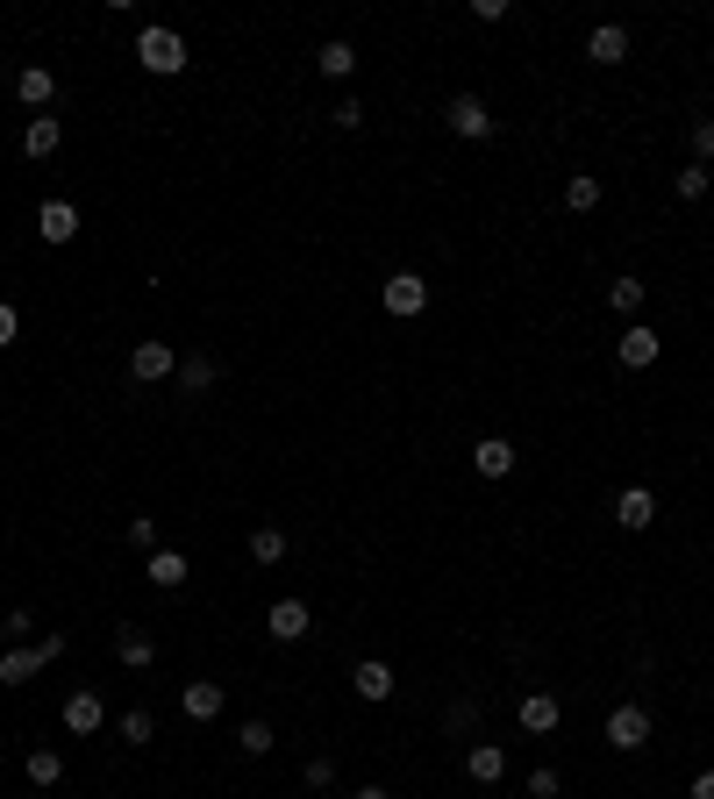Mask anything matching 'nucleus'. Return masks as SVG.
Returning a JSON list of instances; mask_svg holds the SVG:
<instances>
[{"label":"nucleus","instance_id":"obj_34","mask_svg":"<svg viewBox=\"0 0 714 799\" xmlns=\"http://www.w3.org/2000/svg\"><path fill=\"white\" fill-rule=\"evenodd\" d=\"M329 121H336V129H365V107H357V101H336V107H329Z\"/></svg>","mask_w":714,"mask_h":799},{"label":"nucleus","instance_id":"obj_1","mask_svg":"<svg viewBox=\"0 0 714 799\" xmlns=\"http://www.w3.org/2000/svg\"><path fill=\"white\" fill-rule=\"evenodd\" d=\"M137 57H143V72H157V79H179V72H187V36L179 29H143Z\"/></svg>","mask_w":714,"mask_h":799},{"label":"nucleus","instance_id":"obj_22","mask_svg":"<svg viewBox=\"0 0 714 799\" xmlns=\"http://www.w3.org/2000/svg\"><path fill=\"white\" fill-rule=\"evenodd\" d=\"M43 663H51V657H43V649H8V657H0V685H22V679H36V671H43Z\"/></svg>","mask_w":714,"mask_h":799},{"label":"nucleus","instance_id":"obj_39","mask_svg":"<svg viewBox=\"0 0 714 799\" xmlns=\"http://www.w3.org/2000/svg\"><path fill=\"white\" fill-rule=\"evenodd\" d=\"M350 799H393V792H386V785H357Z\"/></svg>","mask_w":714,"mask_h":799},{"label":"nucleus","instance_id":"obj_36","mask_svg":"<svg viewBox=\"0 0 714 799\" xmlns=\"http://www.w3.org/2000/svg\"><path fill=\"white\" fill-rule=\"evenodd\" d=\"M307 785H315V792H329V785H336V764H329V757H315V764H307Z\"/></svg>","mask_w":714,"mask_h":799},{"label":"nucleus","instance_id":"obj_32","mask_svg":"<svg viewBox=\"0 0 714 799\" xmlns=\"http://www.w3.org/2000/svg\"><path fill=\"white\" fill-rule=\"evenodd\" d=\"M129 543H137V550H157V521H151V514H129Z\"/></svg>","mask_w":714,"mask_h":799},{"label":"nucleus","instance_id":"obj_37","mask_svg":"<svg viewBox=\"0 0 714 799\" xmlns=\"http://www.w3.org/2000/svg\"><path fill=\"white\" fill-rule=\"evenodd\" d=\"M472 22H508V0H472Z\"/></svg>","mask_w":714,"mask_h":799},{"label":"nucleus","instance_id":"obj_26","mask_svg":"<svg viewBox=\"0 0 714 799\" xmlns=\"http://www.w3.org/2000/svg\"><path fill=\"white\" fill-rule=\"evenodd\" d=\"M58 778H65V757H58V749H29V785H43V792H51Z\"/></svg>","mask_w":714,"mask_h":799},{"label":"nucleus","instance_id":"obj_11","mask_svg":"<svg viewBox=\"0 0 714 799\" xmlns=\"http://www.w3.org/2000/svg\"><path fill=\"white\" fill-rule=\"evenodd\" d=\"M464 778H472V785H500V778H508V749H500V743H472V749H464Z\"/></svg>","mask_w":714,"mask_h":799},{"label":"nucleus","instance_id":"obj_8","mask_svg":"<svg viewBox=\"0 0 714 799\" xmlns=\"http://www.w3.org/2000/svg\"><path fill=\"white\" fill-rule=\"evenodd\" d=\"M514 721H522L528 735H550L564 721V699L558 693H522V707H514Z\"/></svg>","mask_w":714,"mask_h":799},{"label":"nucleus","instance_id":"obj_24","mask_svg":"<svg viewBox=\"0 0 714 799\" xmlns=\"http://www.w3.org/2000/svg\"><path fill=\"white\" fill-rule=\"evenodd\" d=\"M315 65H322L329 79H350V72H357V51H350V43H343V36H329L322 51H315Z\"/></svg>","mask_w":714,"mask_h":799},{"label":"nucleus","instance_id":"obj_29","mask_svg":"<svg viewBox=\"0 0 714 799\" xmlns=\"http://www.w3.org/2000/svg\"><path fill=\"white\" fill-rule=\"evenodd\" d=\"M237 743H243V757H265V749H272L279 735H272V721H243V735H237Z\"/></svg>","mask_w":714,"mask_h":799},{"label":"nucleus","instance_id":"obj_17","mask_svg":"<svg viewBox=\"0 0 714 799\" xmlns=\"http://www.w3.org/2000/svg\"><path fill=\"white\" fill-rule=\"evenodd\" d=\"M350 685H357V699H365V707L393 699V671H386L379 657H365V663H357V671H350Z\"/></svg>","mask_w":714,"mask_h":799},{"label":"nucleus","instance_id":"obj_25","mask_svg":"<svg viewBox=\"0 0 714 799\" xmlns=\"http://www.w3.org/2000/svg\"><path fill=\"white\" fill-rule=\"evenodd\" d=\"M171 378H179L187 392H207V386H215V358H201V350H193V358H179V372H171Z\"/></svg>","mask_w":714,"mask_h":799},{"label":"nucleus","instance_id":"obj_2","mask_svg":"<svg viewBox=\"0 0 714 799\" xmlns=\"http://www.w3.org/2000/svg\"><path fill=\"white\" fill-rule=\"evenodd\" d=\"M379 307H386V314H400V322H415V314L429 307V279H422V272H393L386 286H379Z\"/></svg>","mask_w":714,"mask_h":799},{"label":"nucleus","instance_id":"obj_13","mask_svg":"<svg viewBox=\"0 0 714 799\" xmlns=\"http://www.w3.org/2000/svg\"><path fill=\"white\" fill-rule=\"evenodd\" d=\"M179 707H187V721H221V707H229V693H221L215 679H193L187 693H179Z\"/></svg>","mask_w":714,"mask_h":799},{"label":"nucleus","instance_id":"obj_15","mask_svg":"<svg viewBox=\"0 0 714 799\" xmlns=\"http://www.w3.org/2000/svg\"><path fill=\"white\" fill-rule=\"evenodd\" d=\"M472 472H479V478H508V472H514V442H508V436L472 442Z\"/></svg>","mask_w":714,"mask_h":799},{"label":"nucleus","instance_id":"obj_27","mask_svg":"<svg viewBox=\"0 0 714 799\" xmlns=\"http://www.w3.org/2000/svg\"><path fill=\"white\" fill-rule=\"evenodd\" d=\"M643 279H614V286H608V307H614V314H643Z\"/></svg>","mask_w":714,"mask_h":799},{"label":"nucleus","instance_id":"obj_7","mask_svg":"<svg viewBox=\"0 0 714 799\" xmlns=\"http://www.w3.org/2000/svg\"><path fill=\"white\" fill-rule=\"evenodd\" d=\"M658 350H664V343H658V328H650V322H629V328H622V343H614V358L629 364V372H650Z\"/></svg>","mask_w":714,"mask_h":799},{"label":"nucleus","instance_id":"obj_16","mask_svg":"<svg viewBox=\"0 0 714 799\" xmlns=\"http://www.w3.org/2000/svg\"><path fill=\"white\" fill-rule=\"evenodd\" d=\"M586 57H594V65H622V57H629V29H622V22H600V29L586 36Z\"/></svg>","mask_w":714,"mask_h":799},{"label":"nucleus","instance_id":"obj_18","mask_svg":"<svg viewBox=\"0 0 714 799\" xmlns=\"http://www.w3.org/2000/svg\"><path fill=\"white\" fill-rule=\"evenodd\" d=\"M143 579H151L157 593H179V585H187V557H179V550H151V564H143Z\"/></svg>","mask_w":714,"mask_h":799},{"label":"nucleus","instance_id":"obj_38","mask_svg":"<svg viewBox=\"0 0 714 799\" xmlns=\"http://www.w3.org/2000/svg\"><path fill=\"white\" fill-rule=\"evenodd\" d=\"M693 799H714V771H700V778H693Z\"/></svg>","mask_w":714,"mask_h":799},{"label":"nucleus","instance_id":"obj_9","mask_svg":"<svg viewBox=\"0 0 714 799\" xmlns=\"http://www.w3.org/2000/svg\"><path fill=\"white\" fill-rule=\"evenodd\" d=\"M65 729H72V735H101V729H107L101 693H86V685H79V693H65Z\"/></svg>","mask_w":714,"mask_h":799},{"label":"nucleus","instance_id":"obj_10","mask_svg":"<svg viewBox=\"0 0 714 799\" xmlns=\"http://www.w3.org/2000/svg\"><path fill=\"white\" fill-rule=\"evenodd\" d=\"M36 236H43V243H72V236H79V207H72V201H43V207H36Z\"/></svg>","mask_w":714,"mask_h":799},{"label":"nucleus","instance_id":"obj_3","mask_svg":"<svg viewBox=\"0 0 714 799\" xmlns=\"http://www.w3.org/2000/svg\"><path fill=\"white\" fill-rule=\"evenodd\" d=\"M650 743V707L643 699H622L608 714V749H643Z\"/></svg>","mask_w":714,"mask_h":799},{"label":"nucleus","instance_id":"obj_30","mask_svg":"<svg viewBox=\"0 0 714 799\" xmlns=\"http://www.w3.org/2000/svg\"><path fill=\"white\" fill-rule=\"evenodd\" d=\"M693 165H707V171H714V115H700V121H693Z\"/></svg>","mask_w":714,"mask_h":799},{"label":"nucleus","instance_id":"obj_21","mask_svg":"<svg viewBox=\"0 0 714 799\" xmlns=\"http://www.w3.org/2000/svg\"><path fill=\"white\" fill-rule=\"evenodd\" d=\"M600 193H608V186H600L594 171H572V179H564V207H572V215H594Z\"/></svg>","mask_w":714,"mask_h":799},{"label":"nucleus","instance_id":"obj_23","mask_svg":"<svg viewBox=\"0 0 714 799\" xmlns=\"http://www.w3.org/2000/svg\"><path fill=\"white\" fill-rule=\"evenodd\" d=\"M251 564H286V528L279 521L251 528Z\"/></svg>","mask_w":714,"mask_h":799},{"label":"nucleus","instance_id":"obj_12","mask_svg":"<svg viewBox=\"0 0 714 799\" xmlns=\"http://www.w3.org/2000/svg\"><path fill=\"white\" fill-rule=\"evenodd\" d=\"M614 521L629 528V536H643V528L658 521V493H650V486H629V493L614 500Z\"/></svg>","mask_w":714,"mask_h":799},{"label":"nucleus","instance_id":"obj_4","mask_svg":"<svg viewBox=\"0 0 714 799\" xmlns=\"http://www.w3.org/2000/svg\"><path fill=\"white\" fill-rule=\"evenodd\" d=\"M443 121H450V137H464V143H486V137H494V115H486L479 93H458V101L443 107Z\"/></svg>","mask_w":714,"mask_h":799},{"label":"nucleus","instance_id":"obj_5","mask_svg":"<svg viewBox=\"0 0 714 799\" xmlns=\"http://www.w3.org/2000/svg\"><path fill=\"white\" fill-rule=\"evenodd\" d=\"M179 372V350H171V343H137V350H129V378H137V386H157V378H171Z\"/></svg>","mask_w":714,"mask_h":799},{"label":"nucleus","instance_id":"obj_35","mask_svg":"<svg viewBox=\"0 0 714 799\" xmlns=\"http://www.w3.org/2000/svg\"><path fill=\"white\" fill-rule=\"evenodd\" d=\"M22 336V314H15V300H0V350Z\"/></svg>","mask_w":714,"mask_h":799},{"label":"nucleus","instance_id":"obj_20","mask_svg":"<svg viewBox=\"0 0 714 799\" xmlns=\"http://www.w3.org/2000/svg\"><path fill=\"white\" fill-rule=\"evenodd\" d=\"M115 657L129 663V671H151V663H157V643H151L143 629H122V635H115Z\"/></svg>","mask_w":714,"mask_h":799},{"label":"nucleus","instance_id":"obj_14","mask_svg":"<svg viewBox=\"0 0 714 799\" xmlns=\"http://www.w3.org/2000/svg\"><path fill=\"white\" fill-rule=\"evenodd\" d=\"M51 93H58V72L51 65H22L15 72V101L22 107H51Z\"/></svg>","mask_w":714,"mask_h":799},{"label":"nucleus","instance_id":"obj_33","mask_svg":"<svg viewBox=\"0 0 714 799\" xmlns=\"http://www.w3.org/2000/svg\"><path fill=\"white\" fill-rule=\"evenodd\" d=\"M558 771H528V799H558Z\"/></svg>","mask_w":714,"mask_h":799},{"label":"nucleus","instance_id":"obj_28","mask_svg":"<svg viewBox=\"0 0 714 799\" xmlns=\"http://www.w3.org/2000/svg\"><path fill=\"white\" fill-rule=\"evenodd\" d=\"M707 186H714V171H707V165H686L679 179H672V193H679V201H707Z\"/></svg>","mask_w":714,"mask_h":799},{"label":"nucleus","instance_id":"obj_19","mask_svg":"<svg viewBox=\"0 0 714 799\" xmlns=\"http://www.w3.org/2000/svg\"><path fill=\"white\" fill-rule=\"evenodd\" d=\"M58 143H65V121H58V115H29V129H22V151H29V157H51Z\"/></svg>","mask_w":714,"mask_h":799},{"label":"nucleus","instance_id":"obj_31","mask_svg":"<svg viewBox=\"0 0 714 799\" xmlns=\"http://www.w3.org/2000/svg\"><path fill=\"white\" fill-rule=\"evenodd\" d=\"M157 735V721L143 714V707H129V714H122V743H151Z\"/></svg>","mask_w":714,"mask_h":799},{"label":"nucleus","instance_id":"obj_6","mask_svg":"<svg viewBox=\"0 0 714 799\" xmlns=\"http://www.w3.org/2000/svg\"><path fill=\"white\" fill-rule=\"evenodd\" d=\"M307 629H315L307 600H272V614H265V635H272V643H307Z\"/></svg>","mask_w":714,"mask_h":799}]
</instances>
